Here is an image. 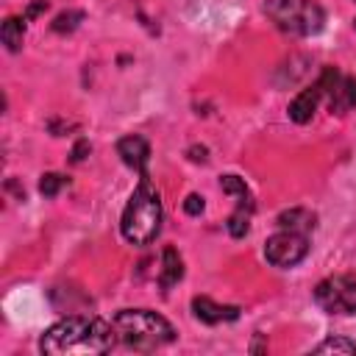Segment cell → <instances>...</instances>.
<instances>
[{
  "label": "cell",
  "mask_w": 356,
  "mask_h": 356,
  "mask_svg": "<svg viewBox=\"0 0 356 356\" xmlns=\"http://www.w3.org/2000/svg\"><path fill=\"white\" fill-rule=\"evenodd\" d=\"M278 225L281 228H289V231H309V228H314V214H309L306 209H289V211H284L281 217H278Z\"/></svg>",
  "instance_id": "obj_14"
},
{
  "label": "cell",
  "mask_w": 356,
  "mask_h": 356,
  "mask_svg": "<svg viewBox=\"0 0 356 356\" xmlns=\"http://www.w3.org/2000/svg\"><path fill=\"white\" fill-rule=\"evenodd\" d=\"M181 275H184V261H181L178 250L175 248H164V253H161V270H159V286L161 289H170V286H175L181 281Z\"/></svg>",
  "instance_id": "obj_11"
},
{
  "label": "cell",
  "mask_w": 356,
  "mask_h": 356,
  "mask_svg": "<svg viewBox=\"0 0 356 356\" xmlns=\"http://www.w3.org/2000/svg\"><path fill=\"white\" fill-rule=\"evenodd\" d=\"M309 253V236L303 231H278L264 242V256L275 267H295Z\"/></svg>",
  "instance_id": "obj_6"
},
{
  "label": "cell",
  "mask_w": 356,
  "mask_h": 356,
  "mask_svg": "<svg viewBox=\"0 0 356 356\" xmlns=\"http://www.w3.org/2000/svg\"><path fill=\"white\" fill-rule=\"evenodd\" d=\"M192 312L206 325H217V323H225V320H236L239 317V309L236 306H220V303H214L206 295L192 298Z\"/></svg>",
  "instance_id": "obj_9"
},
{
  "label": "cell",
  "mask_w": 356,
  "mask_h": 356,
  "mask_svg": "<svg viewBox=\"0 0 356 356\" xmlns=\"http://www.w3.org/2000/svg\"><path fill=\"white\" fill-rule=\"evenodd\" d=\"M317 86L334 114H345L356 108V78L353 75H342L337 67H325L317 78Z\"/></svg>",
  "instance_id": "obj_7"
},
{
  "label": "cell",
  "mask_w": 356,
  "mask_h": 356,
  "mask_svg": "<svg viewBox=\"0 0 356 356\" xmlns=\"http://www.w3.org/2000/svg\"><path fill=\"white\" fill-rule=\"evenodd\" d=\"M267 17L286 33L295 36H312L323 28V8L314 0H267L264 3Z\"/></svg>",
  "instance_id": "obj_4"
},
{
  "label": "cell",
  "mask_w": 356,
  "mask_h": 356,
  "mask_svg": "<svg viewBox=\"0 0 356 356\" xmlns=\"http://www.w3.org/2000/svg\"><path fill=\"white\" fill-rule=\"evenodd\" d=\"M117 153H120V159L128 164V167H134L139 175H147V159H150V145L142 139V136H136V134H131V136H122L120 142H117Z\"/></svg>",
  "instance_id": "obj_8"
},
{
  "label": "cell",
  "mask_w": 356,
  "mask_h": 356,
  "mask_svg": "<svg viewBox=\"0 0 356 356\" xmlns=\"http://www.w3.org/2000/svg\"><path fill=\"white\" fill-rule=\"evenodd\" d=\"M114 331H117V339L125 345V348H134V350H156L167 342H172L175 331L172 325L150 312V309H125L114 317Z\"/></svg>",
  "instance_id": "obj_3"
},
{
  "label": "cell",
  "mask_w": 356,
  "mask_h": 356,
  "mask_svg": "<svg viewBox=\"0 0 356 356\" xmlns=\"http://www.w3.org/2000/svg\"><path fill=\"white\" fill-rule=\"evenodd\" d=\"M64 184H67L64 175H58V172H44L42 181H39V192H42L44 197H56V195L61 192Z\"/></svg>",
  "instance_id": "obj_17"
},
{
  "label": "cell",
  "mask_w": 356,
  "mask_h": 356,
  "mask_svg": "<svg viewBox=\"0 0 356 356\" xmlns=\"http://www.w3.org/2000/svg\"><path fill=\"white\" fill-rule=\"evenodd\" d=\"M117 331L100 317H64L56 325H50L42 339L39 350L50 356H97L114 348Z\"/></svg>",
  "instance_id": "obj_1"
},
{
  "label": "cell",
  "mask_w": 356,
  "mask_h": 356,
  "mask_svg": "<svg viewBox=\"0 0 356 356\" xmlns=\"http://www.w3.org/2000/svg\"><path fill=\"white\" fill-rule=\"evenodd\" d=\"M250 214H253V197H250V192H248V195L236 197V209H234V214L228 217V234H231L234 239H239V236L248 234V228H250Z\"/></svg>",
  "instance_id": "obj_12"
},
{
  "label": "cell",
  "mask_w": 356,
  "mask_h": 356,
  "mask_svg": "<svg viewBox=\"0 0 356 356\" xmlns=\"http://www.w3.org/2000/svg\"><path fill=\"white\" fill-rule=\"evenodd\" d=\"M89 150H92V147H89V142H86V139H81V142L72 147V161H75V164H78V161H83Z\"/></svg>",
  "instance_id": "obj_20"
},
{
  "label": "cell",
  "mask_w": 356,
  "mask_h": 356,
  "mask_svg": "<svg viewBox=\"0 0 356 356\" xmlns=\"http://www.w3.org/2000/svg\"><path fill=\"white\" fill-rule=\"evenodd\" d=\"M120 231L131 245H150L161 231V203L159 192L150 186L147 175H142L131 200L122 209Z\"/></svg>",
  "instance_id": "obj_2"
},
{
  "label": "cell",
  "mask_w": 356,
  "mask_h": 356,
  "mask_svg": "<svg viewBox=\"0 0 356 356\" xmlns=\"http://www.w3.org/2000/svg\"><path fill=\"white\" fill-rule=\"evenodd\" d=\"M320 100H323V92H320V86H317V83H314V86H309V89H303V92H298V95H295V100L289 103V120H292V122H298V125L309 122V120L314 117V111H317Z\"/></svg>",
  "instance_id": "obj_10"
},
{
  "label": "cell",
  "mask_w": 356,
  "mask_h": 356,
  "mask_svg": "<svg viewBox=\"0 0 356 356\" xmlns=\"http://www.w3.org/2000/svg\"><path fill=\"white\" fill-rule=\"evenodd\" d=\"M353 25H356V19H353Z\"/></svg>",
  "instance_id": "obj_23"
},
{
  "label": "cell",
  "mask_w": 356,
  "mask_h": 356,
  "mask_svg": "<svg viewBox=\"0 0 356 356\" xmlns=\"http://www.w3.org/2000/svg\"><path fill=\"white\" fill-rule=\"evenodd\" d=\"M83 19V11H61L56 19H53V31L56 33H70L78 28V22Z\"/></svg>",
  "instance_id": "obj_16"
},
{
  "label": "cell",
  "mask_w": 356,
  "mask_h": 356,
  "mask_svg": "<svg viewBox=\"0 0 356 356\" xmlns=\"http://www.w3.org/2000/svg\"><path fill=\"white\" fill-rule=\"evenodd\" d=\"M25 17H6L3 19V28H0V39H3V44L11 50V53H17L19 47H22V39H25Z\"/></svg>",
  "instance_id": "obj_13"
},
{
  "label": "cell",
  "mask_w": 356,
  "mask_h": 356,
  "mask_svg": "<svg viewBox=\"0 0 356 356\" xmlns=\"http://www.w3.org/2000/svg\"><path fill=\"white\" fill-rule=\"evenodd\" d=\"M314 353H345V356H356V342L342 339V337L325 339V342H320V345L314 348Z\"/></svg>",
  "instance_id": "obj_15"
},
{
  "label": "cell",
  "mask_w": 356,
  "mask_h": 356,
  "mask_svg": "<svg viewBox=\"0 0 356 356\" xmlns=\"http://www.w3.org/2000/svg\"><path fill=\"white\" fill-rule=\"evenodd\" d=\"M220 186H222V192H228V195H234V197L248 195V186H245V181H242L239 175H222V178H220Z\"/></svg>",
  "instance_id": "obj_18"
},
{
  "label": "cell",
  "mask_w": 356,
  "mask_h": 356,
  "mask_svg": "<svg viewBox=\"0 0 356 356\" xmlns=\"http://www.w3.org/2000/svg\"><path fill=\"white\" fill-rule=\"evenodd\" d=\"M184 211L192 214V217H197V214L203 211V197H200V195H186V200H184Z\"/></svg>",
  "instance_id": "obj_19"
},
{
  "label": "cell",
  "mask_w": 356,
  "mask_h": 356,
  "mask_svg": "<svg viewBox=\"0 0 356 356\" xmlns=\"http://www.w3.org/2000/svg\"><path fill=\"white\" fill-rule=\"evenodd\" d=\"M189 159L192 161H206V147H189Z\"/></svg>",
  "instance_id": "obj_22"
},
{
  "label": "cell",
  "mask_w": 356,
  "mask_h": 356,
  "mask_svg": "<svg viewBox=\"0 0 356 356\" xmlns=\"http://www.w3.org/2000/svg\"><path fill=\"white\" fill-rule=\"evenodd\" d=\"M44 8H47V0H36V3H31V6L25 8V14H22V17H25V19H33V17H36V14H42Z\"/></svg>",
  "instance_id": "obj_21"
},
{
  "label": "cell",
  "mask_w": 356,
  "mask_h": 356,
  "mask_svg": "<svg viewBox=\"0 0 356 356\" xmlns=\"http://www.w3.org/2000/svg\"><path fill=\"white\" fill-rule=\"evenodd\" d=\"M314 300L328 314L356 312V275H331L314 286Z\"/></svg>",
  "instance_id": "obj_5"
}]
</instances>
